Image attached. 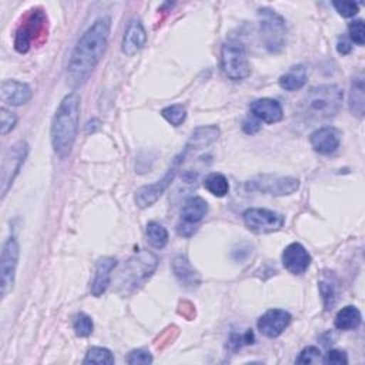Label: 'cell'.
<instances>
[{
	"label": "cell",
	"instance_id": "obj_1",
	"mask_svg": "<svg viewBox=\"0 0 365 365\" xmlns=\"http://www.w3.org/2000/svg\"><path fill=\"white\" fill-rule=\"evenodd\" d=\"M110 29L112 19L103 16L82 35L68 66V80L72 86H80L88 82L106 52Z\"/></svg>",
	"mask_w": 365,
	"mask_h": 365
},
{
	"label": "cell",
	"instance_id": "obj_2",
	"mask_svg": "<svg viewBox=\"0 0 365 365\" xmlns=\"http://www.w3.org/2000/svg\"><path fill=\"white\" fill-rule=\"evenodd\" d=\"M79 117L80 96L73 92L62 100L52 122V146L60 159H66L72 153L79 130Z\"/></svg>",
	"mask_w": 365,
	"mask_h": 365
},
{
	"label": "cell",
	"instance_id": "obj_3",
	"mask_svg": "<svg viewBox=\"0 0 365 365\" xmlns=\"http://www.w3.org/2000/svg\"><path fill=\"white\" fill-rule=\"evenodd\" d=\"M344 93L337 85H321L312 88L301 102L300 113L310 123L334 117L342 103Z\"/></svg>",
	"mask_w": 365,
	"mask_h": 365
},
{
	"label": "cell",
	"instance_id": "obj_4",
	"mask_svg": "<svg viewBox=\"0 0 365 365\" xmlns=\"http://www.w3.org/2000/svg\"><path fill=\"white\" fill-rule=\"evenodd\" d=\"M260 31L265 48L271 53H278L285 48L287 43V26L285 21L268 8L258 11Z\"/></svg>",
	"mask_w": 365,
	"mask_h": 365
},
{
	"label": "cell",
	"instance_id": "obj_5",
	"mask_svg": "<svg viewBox=\"0 0 365 365\" xmlns=\"http://www.w3.org/2000/svg\"><path fill=\"white\" fill-rule=\"evenodd\" d=\"M221 68L226 76L234 82L248 78L251 69L244 45L234 41L224 43L221 48Z\"/></svg>",
	"mask_w": 365,
	"mask_h": 365
},
{
	"label": "cell",
	"instance_id": "obj_6",
	"mask_svg": "<svg viewBox=\"0 0 365 365\" xmlns=\"http://www.w3.org/2000/svg\"><path fill=\"white\" fill-rule=\"evenodd\" d=\"M29 153V146L26 142H19L12 146L2 160V169H0V194L2 199L6 197L9 189L12 187L16 176L19 174L26 157Z\"/></svg>",
	"mask_w": 365,
	"mask_h": 365
},
{
	"label": "cell",
	"instance_id": "obj_7",
	"mask_svg": "<svg viewBox=\"0 0 365 365\" xmlns=\"http://www.w3.org/2000/svg\"><path fill=\"white\" fill-rule=\"evenodd\" d=\"M19 255L21 248L18 240L15 237H9L4 245L2 257H0V290H2V298H5L15 285Z\"/></svg>",
	"mask_w": 365,
	"mask_h": 365
},
{
	"label": "cell",
	"instance_id": "obj_8",
	"mask_svg": "<svg viewBox=\"0 0 365 365\" xmlns=\"http://www.w3.org/2000/svg\"><path fill=\"white\" fill-rule=\"evenodd\" d=\"M243 220L251 231L260 234L278 231L285 223L281 214L267 208H248L244 211Z\"/></svg>",
	"mask_w": 365,
	"mask_h": 365
},
{
	"label": "cell",
	"instance_id": "obj_9",
	"mask_svg": "<svg viewBox=\"0 0 365 365\" xmlns=\"http://www.w3.org/2000/svg\"><path fill=\"white\" fill-rule=\"evenodd\" d=\"M157 267V257L149 251H142L129 260L125 268L126 282L133 287H139L147 278L152 277ZM125 282V284H126Z\"/></svg>",
	"mask_w": 365,
	"mask_h": 365
},
{
	"label": "cell",
	"instance_id": "obj_10",
	"mask_svg": "<svg viewBox=\"0 0 365 365\" xmlns=\"http://www.w3.org/2000/svg\"><path fill=\"white\" fill-rule=\"evenodd\" d=\"M46 21H48L46 15L42 11H39V9L32 11V14L28 16L25 23H22V26L19 28L16 38H15V49L19 53L29 52L35 38H38L41 33H43Z\"/></svg>",
	"mask_w": 365,
	"mask_h": 365
},
{
	"label": "cell",
	"instance_id": "obj_11",
	"mask_svg": "<svg viewBox=\"0 0 365 365\" xmlns=\"http://www.w3.org/2000/svg\"><path fill=\"white\" fill-rule=\"evenodd\" d=\"M183 160H184L183 157H181V160H180V159H176V162L173 163V167L167 171V174H166L162 180L156 181V183H153V184H150V186H143V187H140V189L136 191L134 201H136V204H137L140 208H147V207L153 206V204L164 194V191H166V190L170 187V184L173 183V180H174V177H176V174H177V167H179V164H180Z\"/></svg>",
	"mask_w": 365,
	"mask_h": 365
},
{
	"label": "cell",
	"instance_id": "obj_12",
	"mask_svg": "<svg viewBox=\"0 0 365 365\" xmlns=\"http://www.w3.org/2000/svg\"><path fill=\"white\" fill-rule=\"evenodd\" d=\"M248 187L270 196H290L300 189V180L295 177H277V176H260L254 179Z\"/></svg>",
	"mask_w": 365,
	"mask_h": 365
},
{
	"label": "cell",
	"instance_id": "obj_13",
	"mask_svg": "<svg viewBox=\"0 0 365 365\" xmlns=\"http://www.w3.org/2000/svg\"><path fill=\"white\" fill-rule=\"evenodd\" d=\"M207 201L201 197H191L181 208V224L177 230L184 237H191L196 233V224H199L207 214Z\"/></svg>",
	"mask_w": 365,
	"mask_h": 365
},
{
	"label": "cell",
	"instance_id": "obj_14",
	"mask_svg": "<svg viewBox=\"0 0 365 365\" xmlns=\"http://www.w3.org/2000/svg\"><path fill=\"white\" fill-rule=\"evenodd\" d=\"M291 322V314L285 310L273 308L264 312L258 321L257 327L260 332L268 338H275L282 334V331L290 325Z\"/></svg>",
	"mask_w": 365,
	"mask_h": 365
},
{
	"label": "cell",
	"instance_id": "obj_15",
	"mask_svg": "<svg viewBox=\"0 0 365 365\" xmlns=\"http://www.w3.org/2000/svg\"><path fill=\"white\" fill-rule=\"evenodd\" d=\"M310 144L318 154H332L341 144V132L331 126L319 127L314 133H311Z\"/></svg>",
	"mask_w": 365,
	"mask_h": 365
},
{
	"label": "cell",
	"instance_id": "obj_16",
	"mask_svg": "<svg viewBox=\"0 0 365 365\" xmlns=\"http://www.w3.org/2000/svg\"><path fill=\"white\" fill-rule=\"evenodd\" d=\"M281 260H282V265L285 267V270L294 275L304 274L311 264V255L308 254L305 247L301 245L300 243L290 244L284 250Z\"/></svg>",
	"mask_w": 365,
	"mask_h": 365
},
{
	"label": "cell",
	"instance_id": "obj_17",
	"mask_svg": "<svg viewBox=\"0 0 365 365\" xmlns=\"http://www.w3.org/2000/svg\"><path fill=\"white\" fill-rule=\"evenodd\" d=\"M32 89L26 83L18 80H5L2 83V89H0L4 103L16 107L26 105L32 99Z\"/></svg>",
	"mask_w": 365,
	"mask_h": 365
},
{
	"label": "cell",
	"instance_id": "obj_18",
	"mask_svg": "<svg viewBox=\"0 0 365 365\" xmlns=\"http://www.w3.org/2000/svg\"><path fill=\"white\" fill-rule=\"evenodd\" d=\"M251 115L258 119L260 122H264L267 125H274L282 120V107L281 105L274 99H258L251 103L250 106Z\"/></svg>",
	"mask_w": 365,
	"mask_h": 365
},
{
	"label": "cell",
	"instance_id": "obj_19",
	"mask_svg": "<svg viewBox=\"0 0 365 365\" xmlns=\"http://www.w3.org/2000/svg\"><path fill=\"white\" fill-rule=\"evenodd\" d=\"M116 265L117 260L113 257H103L97 261L96 274L92 281V294L95 297H100L107 291L112 280V273L116 268Z\"/></svg>",
	"mask_w": 365,
	"mask_h": 365
},
{
	"label": "cell",
	"instance_id": "obj_20",
	"mask_svg": "<svg viewBox=\"0 0 365 365\" xmlns=\"http://www.w3.org/2000/svg\"><path fill=\"white\" fill-rule=\"evenodd\" d=\"M147 41V33L144 31V26L140 21H132L127 26V31L123 38L122 51L127 56H134L137 52H140Z\"/></svg>",
	"mask_w": 365,
	"mask_h": 365
},
{
	"label": "cell",
	"instance_id": "obj_21",
	"mask_svg": "<svg viewBox=\"0 0 365 365\" xmlns=\"http://www.w3.org/2000/svg\"><path fill=\"white\" fill-rule=\"evenodd\" d=\"M220 136V129L217 126H203V127H199L196 129L187 144H186V149L184 152L189 153L191 150H201V149H206L208 147L210 144H213Z\"/></svg>",
	"mask_w": 365,
	"mask_h": 365
},
{
	"label": "cell",
	"instance_id": "obj_22",
	"mask_svg": "<svg viewBox=\"0 0 365 365\" xmlns=\"http://www.w3.org/2000/svg\"><path fill=\"white\" fill-rule=\"evenodd\" d=\"M173 271L186 288H196L200 284V275L184 255H179L173 261Z\"/></svg>",
	"mask_w": 365,
	"mask_h": 365
},
{
	"label": "cell",
	"instance_id": "obj_23",
	"mask_svg": "<svg viewBox=\"0 0 365 365\" xmlns=\"http://www.w3.org/2000/svg\"><path fill=\"white\" fill-rule=\"evenodd\" d=\"M307 78H308V75H307L305 66L297 65V66H292L287 73H284L280 78L278 85L281 89H284L287 92H295L305 86Z\"/></svg>",
	"mask_w": 365,
	"mask_h": 365
},
{
	"label": "cell",
	"instance_id": "obj_24",
	"mask_svg": "<svg viewBox=\"0 0 365 365\" xmlns=\"http://www.w3.org/2000/svg\"><path fill=\"white\" fill-rule=\"evenodd\" d=\"M362 321V317H361V312L356 307H352V305H348V307H344L342 310H339L335 315V319H334V324L338 329H355L359 327Z\"/></svg>",
	"mask_w": 365,
	"mask_h": 365
},
{
	"label": "cell",
	"instance_id": "obj_25",
	"mask_svg": "<svg viewBox=\"0 0 365 365\" xmlns=\"http://www.w3.org/2000/svg\"><path fill=\"white\" fill-rule=\"evenodd\" d=\"M364 105H365V92H364V78L359 76L352 82L351 95H349V110L354 116H364Z\"/></svg>",
	"mask_w": 365,
	"mask_h": 365
},
{
	"label": "cell",
	"instance_id": "obj_26",
	"mask_svg": "<svg viewBox=\"0 0 365 365\" xmlns=\"http://www.w3.org/2000/svg\"><path fill=\"white\" fill-rule=\"evenodd\" d=\"M204 189L216 197H224L228 194L230 186L226 176L220 173H211L204 180Z\"/></svg>",
	"mask_w": 365,
	"mask_h": 365
},
{
	"label": "cell",
	"instance_id": "obj_27",
	"mask_svg": "<svg viewBox=\"0 0 365 365\" xmlns=\"http://www.w3.org/2000/svg\"><path fill=\"white\" fill-rule=\"evenodd\" d=\"M146 234H147L150 245L154 247V248H163L169 243V233H167V230L162 224H159L156 221H150L147 224Z\"/></svg>",
	"mask_w": 365,
	"mask_h": 365
},
{
	"label": "cell",
	"instance_id": "obj_28",
	"mask_svg": "<svg viewBox=\"0 0 365 365\" xmlns=\"http://www.w3.org/2000/svg\"><path fill=\"white\" fill-rule=\"evenodd\" d=\"M85 364H97V365H112L115 364V356L110 349L103 347H93L88 351Z\"/></svg>",
	"mask_w": 365,
	"mask_h": 365
},
{
	"label": "cell",
	"instance_id": "obj_29",
	"mask_svg": "<svg viewBox=\"0 0 365 365\" xmlns=\"http://www.w3.org/2000/svg\"><path fill=\"white\" fill-rule=\"evenodd\" d=\"M162 116L174 127L181 126L186 122L187 110L183 105H171L162 110Z\"/></svg>",
	"mask_w": 365,
	"mask_h": 365
},
{
	"label": "cell",
	"instance_id": "obj_30",
	"mask_svg": "<svg viewBox=\"0 0 365 365\" xmlns=\"http://www.w3.org/2000/svg\"><path fill=\"white\" fill-rule=\"evenodd\" d=\"M93 321H92V318L88 315V314H85V312H79L76 317H75V322H73V328H75V331H76V335L78 337H82V338H85V337H89V335H92V332H93Z\"/></svg>",
	"mask_w": 365,
	"mask_h": 365
},
{
	"label": "cell",
	"instance_id": "obj_31",
	"mask_svg": "<svg viewBox=\"0 0 365 365\" xmlns=\"http://www.w3.org/2000/svg\"><path fill=\"white\" fill-rule=\"evenodd\" d=\"M348 35H349V41L358 46H364L365 43V26H364V21L358 19L354 21L348 25Z\"/></svg>",
	"mask_w": 365,
	"mask_h": 365
},
{
	"label": "cell",
	"instance_id": "obj_32",
	"mask_svg": "<svg viewBox=\"0 0 365 365\" xmlns=\"http://www.w3.org/2000/svg\"><path fill=\"white\" fill-rule=\"evenodd\" d=\"M0 122H2V136H6L15 129L18 123V116L6 107H2L0 109Z\"/></svg>",
	"mask_w": 365,
	"mask_h": 365
},
{
	"label": "cell",
	"instance_id": "obj_33",
	"mask_svg": "<svg viewBox=\"0 0 365 365\" xmlns=\"http://www.w3.org/2000/svg\"><path fill=\"white\" fill-rule=\"evenodd\" d=\"M319 361H322L321 359V351L317 347H307V348H304L300 352L298 358L295 359L297 364H305V365L307 364H315V362H319Z\"/></svg>",
	"mask_w": 365,
	"mask_h": 365
},
{
	"label": "cell",
	"instance_id": "obj_34",
	"mask_svg": "<svg viewBox=\"0 0 365 365\" xmlns=\"http://www.w3.org/2000/svg\"><path fill=\"white\" fill-rule=\"evenodd\" d=\"M126 361L130 365H149L153 362V356L144 349H134L127 355Z\"/></svg>",
	"mask_w": 365,
	"mask_h": 365
},
{
	"label": "cell",
	"instance_id": "obj_35",
	"mask_svg": "<svg viewBox=\"0 0 365 365\" xmlns=\"http://www.w3.org/2000/svg\"><path fill=\"white\" fill-rule=\"evenodd\" d=\"M332 6L338 12V15L345 19L354 18L359 9L358 4H354V2H332Z\"/></svg>",
	"mask_w": 365,
	"mask_h": 365
},
{
	"label": "cell",
	"instance_id": "obj_36",
	"mask_svg": "<svg viewBox=\"0 0 365 365\" xmlns=\"http://www.w3.org/2000/svg\"><path fill=\"white\" fill-rule=\"evenodd\" d=\"M322 362L334 364V365H345V364H348V356L342 351L331 349V351H328V354H325Z\"/></svg>",
	"mask_w": 365,
	"mask_h": 365
},
{
	"label": "cell",
	"instance_id": "obj_37",
	"mask_svg": "<svg viewBox=\"0 0 365 365\" xmlns=\"http://www.w3.org/2000/svg\"><path fill=\"white\" fill-rule=\"evenodd\" d=\"M319 292L322 295L324 304L328 308L329 305H332V300H334V288L328 284V282H319Z\"/></svg>",
	"mask_w": 365,
	"mask_h": 365
},
{
	"label": "cell",
	"instance_id": "obj_38",
	"mask_svg": "<svg viewBox=\"0 0 365 365\" xmlns=\"http://www.w3.org/2000/svg\"><path fill=\"white\" fill-rule=\"evenodd\" d=\"M243 344H245L244 335H240V334L233 332V334H231V337L228 338V344H227V347H228V349H230V351L236 352V351H238V349L243 347Z\"/></svg>",
	"mask_w": 365,
	"mask_h": 365
},
{
	"label": "cell",
	"instance_id": "obj_39",
	"mask_svg": "<svg viewBox=\"0 0 365 365\" xmlns=\"http://www.w3.org/2000/svg\"><path fill=\"white\" fill-rule=\"evenodd\" d=\"M337 51L341 55H348L351 52V42L347 41L344 36L339 38L337 42Z\"/></svg>",
	"mask_w": 365,
	"mask_h": 365
},
{
	"label": "cell",
	"instance_id": "obj_40",
	"mask_svg": "<svg viewBox=\"0 0 365 365\" xmlns=\"http://www.w3.org/2000/svg\"><path fill=\"white\" fill-rule=\"evenodd\" d=\"M260 129H261L260 123H258V122H253V120H250V119H247V120L244 122V125H243V130H244L247 134H254V133H257Z\"/></svg>",
	"mask_w": 365,
	"mask_h": 365
}]
</instances>
